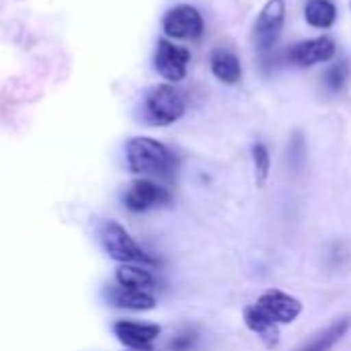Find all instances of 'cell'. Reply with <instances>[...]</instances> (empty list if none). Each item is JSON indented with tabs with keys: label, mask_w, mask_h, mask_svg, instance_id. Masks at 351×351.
Masks as SVG:
<instances>
[{
	"label": "cell",
	"mask_w": 351,
	"mask_h": 351,
	"mask_svg": "<svg viewBox=\"0 0 351 351\" xmlns=\"http://www.w3.org/2000/svg\"><path fill=\"white\" fill-rule=\"evenodd\" d=\"M187 105L189 99L185 90L173 82H158L144 90L138 105V117L150 128H167L185 115Z\"/></svg>",
	"instance_id": "obj_1"
},
{
	"label": "cell",
	"mask_w": 351,
	"mask_h": 351,
	"mask_svg": "<svg viewBox=\"0 0 351 351\" xmlns=\"http://www.w3.org/2000/svg\"><path fill=\"white\" fill-rule=\"evenodd\" d=\"M123 158L128 171L134 175L167 177L173 175V171L177 169L175 152L162 142L148 136L130 138L123 146Z\"/></svg>",
	"instance_id": "obj_2"
},
{
	"label": "cell",
	"mask_w": 351,
	"mask_h": 351,
	"mask_svg": "<svg viewBox=\"0 0 351 351\" xmlns=\"http://www.w3.org/2000/svg\"><path fill=\"white\" fill-rule=\"evenodd\" d=\"M99 241L103 251L107 253L109 259L121 263V265H156L158 261L146 253L140 243L136 239H132V234L113 220H103L99 226Z\"/></svg>",
	"instance_id": "obj_3"
},
{
	"label": "cell",
	"mask_w": 351,
	"mask_h": 351,
	"mask_svg": "<svg viewBox=\"0 0 351 351\" xmlns=\"http://www.w3.org/2000/svg\"><path fill=\"white\" fill-rule=\"evenodd\" d=\"M286 21V0H267L253 25V43L257 51L267 53L278 43Z\"/></svg>",
	"instance_id": "obj_4"
},
{
	"label": "cell",
	"mask_w": 351,
	"mask_h": 351,
	"mask_svg": "<svg viewBox=\"0 0 351 351\" xmlns=\"http://www.w3.org/2000/svg\"><path fill=\"white\" fill-rule=\"evenodd\" d=\"M165 35L179 41H197L204 35L206 23L202 12L191 4H177L167 10L162 19Z\"/></svg>",
	"instance_id": "obj_5"
},
{
	"label": "cell",
	"mask_w": 351,
	"mask_h": 351,
	"mask_svg": "<svg viewBox=\"0 0 351 351\" xmlns=\"http://www.w3.org/2000/svg\"><path fill=\"white\" fill-rule=\"evenodd\" d=\"M191 62V51L187 47H181L169 39H158L154 49V68L160 78L167 82H181L187 76V68Z\"/></svg>",
	"instance_id": "obj_6"
},
{
	"label": "cell",
	"mask_w": 351,
	"mask_h": 351,
	"mask_svg": "<svg viewBox=\"0 0 351 351\" xmlns=\"http://www.w3.org/2000/svg\"><path fill=\"white\" fill-rule=\"evenodd\" d=\"M263 317H267L276 325H290L300 319L304 306L298 298L282 290H267L263 292L253 304Z\"/></svg>",
	"instance_id": "obj_7"
},
{
	"label": "cell",
	"mask_w": 351,
	"mask_h": 351,
	"mask_svg": "<svg viewBox=\"0 0 351 351\" xmlns=\"http://www.w3.org/2000/svg\"><path fill=\"white\" fill-rule=\"evenodd\" d=\"M121 199H123V206L130 212L142 214V212L165 206L169 202V191L165 187H160L158 183L150 181V179H138L132 185H128Z\"/></svg>",
	"instance_id": "obj_8"
},
{
	"label": "cell",
	"mask_w": 351,
	"mask_h": 351,
	"mask_svg": "<svg viewBox=\"0 0 351 351\" xmlns=\"http://www.w3.org/2000/svg\"><path fill=\"white\" fill-rule=\"evenodd\" d=\"M113 333L121 346L128 350L150 351L154 341L160 335V327L154 323H138V321H117L113 325Z\"/></svg>",
	"instance_id": "obj_9"
},
{
	"label": "cell",
	"mask_w": 351,
	"mask_h": 351,
	"mask_svg": "<svg viewBox=\"0 0 351 351\" xmlns=\"http://www.w3.org/2000/svg\"><path fill=\"white\" fill-rule=\"evenodd\" d=\"M335 58V43L329 37H313L304 39L290 47L288 60L300 68H311L315 64L331 62Z\"/></svg>",
	"instance_id": "obj_10"
},
{
	"label": "cell",
	"mask_w": 351,
	"mask_h": 351,
	"mask_svg": "<svg viewBox=\"0 0 351 351\" xmlns=\"http://www.w3.org/2000/svg\"><path fill=\"white\" fill-rule=\"evenodd\" d=\"M105 300L121 311H134V313H146L156 306V298L150 292L144 290H134L125 286H107L103 290Z\"/></svg>",
	"instance_id": "obj_11"
},
{
	"label": "cell",
	"mask_w": 351,
	"mask_h": 351,
	"mask_svg": "<svg viewBox=\"0 0 351 351\" xmlns=\"http://www.w3.org/2000/svg\"><path fill=\"white\" fill-rule=\"evenodd\" d=\"M210 70L222 84H239L243 78V66L234 51L230 49H214L210 56Z\"/></svg>",
	"instance_id": "obj_12"
},
{
	"label": "cell",
	"mask_w": 351,
	"mask_h": 351,
	"mask_svg": "<svg viewBox=\"0 0 351 351\" xmlns=\"http://www.w3.org/2000/svg\"><path fill=\"white\" fill-rule=\"evenodd\" d=\"M243 317H245V325L269 348V350H274V348H278L280 346V329H278V325L276 323H271L267 317H263L255 306H247L245 308V313H243Z\"/></svg>",
	"instance_id": "obj_13"
},
{
	"label": "cell",
	"mask_w": 351,
	"mask_h": 351,
	"mask_svg": "<svg viewBox=\"0 0 351 351\" xmlns=\"http://www.w3.org/2000/svg\"><path fill=\"white\" fill-rule=\"evenodd\" d=\"M351 329V317H339L337 321H333L327 329H323L311 343H306L300 351H331Z\"/></svg>",
	"instance_id": "obj_14"
},
{
	"label": "cell",
	"mask_w": 351,
	"mask_h": 351,
	"mask_svg": "<svg viewBox=\"0 0 351 351\" xmlns=\"http://www.w3.org/2000/svg\"><path fill=\"white\" fill-rule=\"evenodd\" d=\"M115 282L119 286L125 288H134V290H152L156 286L154 276L148 271L146 265H121L115 274Z\"/></svg>",
	"instance_id": "obj_15"
},
{
	"label": "cell",
	"mask_w": 351,
	"mask_h": 351,
	"mask_svg": "<svg viewBox=\"0 0 351 351\" xmlns=\"http://www.w3.org/2000/svg\"><path fill=\"white\" fill-rule=\"evenodd\" d=\"M304 19L317 29H329L337 19V6L333 0H308L304 4Z\"/></svg>",
	"instance_id": "obj_16"
},
{
	"label": "cell",
	"mask_w": 351,
	"mask_h": 351,
	"mask_svg": "<svg viewBox=\"0 0 351 351\" xmlns=\"http://www.w3.org/2000/svg\"><path fill=\"white\" fill-rule=\"evenodd\" d=\"M251 156H253L257 187H263L267 183V179H269V173H271V154H269V148L263 142H255L253 148H251Z\"/></svg>",
	"instance_id": "obj_17"
},
{
	"label": "cell",
	"mask_w": 351,
	"mask_h": 351,
	"mask_svg": "<svg viewBox=\"0 0 351 351\" xmlns=\"http://www.w3.org/2000/svg\"><path fill=\"white\" fill-rule=\"evenodd\" d=\"M346 82H348V64L346 62H337V64L329 66V70L323 74V84L333 95L341 93Z\"/></svg>",
	"instance_id": "obj_18"
},
{
	"label": "cell",
	"mask_w": 351,
	"mask_h": 351,
	"mask_svg": "<svg viewBox=\"0 0 351 351\" xmlns=\"http://www.w3.org/2000/svg\"><path fill=\"white\" fill-rule=\"evenodd\" d=\"M195 341H197V335L193 331L181 333L171 341V351H189L195 346Z\"/></svg>",
	"instance_id": "obj_19"
},
{
	"label": "cell",
	"mask_w": 351,
	"mask_h": 351,
	"mask_svg": "<svg viewBox=\"0 0 351 351\" xmlns=\"http://www.w3.org/2000/svg\"><path fill=\"white\" fill-rule=\"evenodd\" d=\"M130 351H138V350H130Z\"/></svg>",
	"instance_id": "obj_20"
}]
</instances>
